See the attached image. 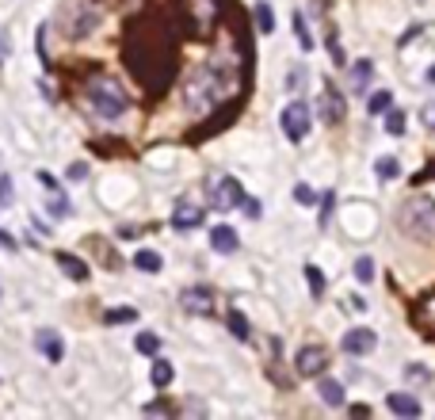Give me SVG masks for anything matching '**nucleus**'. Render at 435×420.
<instances>
[{
    "mask_svg": "<svg viewBox=\"0 0 435 420\" xmlns=\"http://www.w3.org/2000/svg\"><path fill=\"white\" fill-rule=\"evenodd\" d=\"M366 107H371V115H386L389 107H394V92H386V88H382V92H374Z\"/></svg>",
    "mask_w": 435,
    "mask_h": 420,
    "instance_id": "nucleus-22",
    "label": "nucleus"
},
{
    "mask_svg": "<svg viewBox=\"0 0 435 420\" xmlns=\"http://www.w3.org/2000/svg\"><path fill=\"white\" fill-rule=\"evenodd\" d=\"M294 195H298V203H314V191H309L306 184H298V187H294Z\"/></svg>",
    "mask_w": 435,
    "mask_h": 420,
    "instance_id": "nucleus-33",
    "label": "nucleus"
},
{
    "mask_svg": "<svg viewBox=\"0 0 435 420\" xmlns=\"http://www.w3.org/2000/svg\"><path fill=\"white\" fill-rule=\"evenodd\" d=\"M371 76H374L371 58H359L351 65V92H366V88H371Z\"/></svg>",
    "mask_w": 435,
    "mask_h": 420,
    "instance_id": "nucleus-13",
    "label": "nucleus"
},
{
    "mask_svg": "<svg viewBox=\"0 0 435 420\" xmlns=\"http://www.w3.org/2000/svg\"><path fill=\"white\" fill-rule=\"evenodd\" d=\"M317 111L321 119H325L329 126H340L344 123V115H348V104H344V96H340V88L336 84H321V99H317Z\"/></svg>",
    "mask_w": 435,
    "mask_h": 420,
    "instance_id": "nucleus-4",
    "label": "nucleus"
},
{
    "mask_svg": "<svg viewBox=\"0 0 435 420\" xmlns=\"http://www.w3.org/2000/svg\"><path fill=\"white\" fill-rule=\"evenodd\" d=\"M294 31H298V46H302V50H314V35H309V27H306V16H302V12L294 16Z\"/></svg>",
    "mask_w": 435,
    "mask_h": 420,
    "instance_id": "nucleus-25",
    "label": "nucleus"
},
{
    "mask_svg": "<svg viewBox=\"0 0 435 420\" xmlns=\"http://www.w3.org/2000/svg\"><path fill=\"white\" fill-rule=\"evenodd\" d=\"M206 218V206H195V203H180L172 210V229H199Z\"/></svg>",
    "mask_w": 435,
    "mask_h": 420,
    "instance_id": "nucleus-9",
    "label": "nucleus"
},
{
    "mask_svg": "<svg viewBox=\"0 0 435 420\" xmlns=\"http://www.w3.org/2000/svg\"><path fill=\"white\" fill-rule=\"evenodd\" d=\"M8 199H12V180H8V176H0V206H4Z\"/></svg>",
    "mask_w": 435,
    "mask_h": 420,
    "instance_id": "nucleus-32",
    "label": "nucleus"
},
{
    "mask_svg": "<svg viewBox=\"0 0 435 420\" xmlns=\"http://www.w3.org/2000/svg\"><path fill=\"white\" fill-rule=\"evenodd\" d=\"M386 130H389V134H401V130H405V115H401V111H394V107H389V111H386Z\"/></svg>",
    "mask_w": 435,
    "mask_h": 420,
    "instance_id": "nucleus-27",
    "label": "nucleus"
},
{
    "mask_svg": "<svg viewBox=\"0 0 435 420\" xmlns=\"http://www.w3.org/2000/svg\"><path fill=\"white\" fill-rule=\"evenodd\" d=\"M35 348H39L50 363H61V359H65V340L54 333V329H39V333H35Z\"/></svg>",
    "mask_w": 435,
    "mask_h": 420,
    "instance_id": "nucleus-8",
    "label": "nucleus"
},
{
    "mask_svg": "<svg viewBox=\"0 0 435 420\" xmlns=\"http://www.w3.org/2000/svg\"><path fill=\"white\" fill-rule=\"evenodd\" d=\"M0 245H4V249H16V241H12V237H8V234H4V229H0Z\"/></svg>",
    "mask_w": 435,
    "mask_h": 420,
    "instance_id": "nucleus-37",
    "label": "nucleus"
},
{
    "mask_svg": "<svg viewBox=\"0 0 435 420\" xmlns=\"http://www.w3.org/2000/svg\"><path fill=\"white\" fill-rule=\"evenodd\" d=\"M138 351L141 356H161V336L157 333H138Z\"/></svg>",
    "mask_w": 435,
    "mask_h": 420,
    "instance_id": "nucleus-21",
    "label": "nucleus"
},
{
    "mask_svg": "<svg viewBox=\"0 0 435 420\" xmlns=\"http://www.w3.org/2000/svg\"><path fill=\"white\" fill-rule=\"evenodd\" d=\"M386 405H389V413H397V416H420V401L412 394H389L386 397Z\"/></svg>",
    "mask_w": 435,
    "mask_h": 420,
    "instance_id": "nucleus-12",
    "label": "nucleus"
},
{
    "mask_svg": "<svg viewBox=\"0 0 435 420\" xmlns=\"http://www.w3.org/2000/svg\"><path fill=\"white\" fill-rule=\"evenodd\" d=\"M317 394H321V401H325L329 409H340L344 405V386L336 379H321L317 382Z\"/></svg>",
    "mask_w": 435,
    "mask_h": 420,
    "instance_id": "nucleus-15",
    "label": "nucleus"
},
{
    "mask_svg": "<svg viewBox=\"0 0 435 420\" xmlns=\"http://www.w3.org/2000/svg\"><path fill=\"white\" fill-rule=\"evenodd\" d=\"M256 27H260V35H271V31H275V12H271V4H267V0L256 4Z\"/></svg>",
    "mask_w": 435,
    "mask_h": 420,
    "instance_id": "nucleus-19",
    "label": "nucleus"
},
{
    "mask_svg": "<svg viewBox=\"0 0 435 420\" xmlns=\"http://www.w3.org/2000/svg\"><path fill=\"white\" fill-rule=\"evenodd\" d=\"M294 367L302 379H321L329 367V356H325V348H314V344H306L302 351H298V359H294Z\"/></svg>",
    "mask_w": 435,
    "mask_h": 420,
    "instance_id": "nucleus-6",
    "label": "nucleus"
},
{
    "mask_svg": "<svg viewBox=\"0 0 435 420\" xmlns=\"http://www.w3.org/2000/svg\"><path fill=\"white\" fill-rule=\"evenodd\" d=\"M84 176H88V164H73L69 169V180H84Z\"/></svg>",
    "mask_w": 435,
    "mask_h": 420,
    "instance_id": "nucleus-36",
    "label": "nucleus"
},
{
    "mask_svg": "<svg viewBox=\"0 0 435 420\" xmlns=\"http://www.w3.org/2000/svg\"><path fill=\"white\" fill-rule=\"evenodd\" d=\"M226 325H229V333L237 336V340H249V336H252V329H249V317H244L241 309H229V314H226Z\"/></svg>",
    "mask_w": 435,
    "mask_h": 420,
    "instance_id": "nucleus-17",
    "label": "nucleus"
},
{
    "mask_svg": "<svg viewBox=\"0 0 435 420\" xmlns=\"http://www.w3.org/2000/svg\"><path fill=\"white\" fill-rule=\"evenodd\" d=\"M332 199H336L332 191H325V199H321V218H317L321 226H329V214H332Z\"/></svg>",
    "mask_w": 435,
    "mask_h": 420,
    "instance_id": "nucleus-28",
    "label": "nucleus"
},
{
    "mask_svg": "<svg viewBox=\"0 0 435 420\" xmlns=\"http://www.w3.org/2000/svg\"><path fill=\"white\" fill-rule=\"evenodd\" d=\"M39 184H42V187H50V191H58V180H54V176H50L46 169L39 172Z\"/></svg>",
    "mask_w": 435,
    "mask_h": 420,
    "instance_id": "nucleus-34",
    "label": "nucleus"
},
{
    "mask_svg": "<svg viewBox=\"0 0 435 420\" xmlns=\"http://www.w3.org/2000/svg\"><path fill=\"white\" fill-rule=\"evenodd\" d=\"M374 344H378L374 329H351V333L340 340V348L348 351V356H366V351H374Z\"/></svg>",
    "mask_w": 435,
    "mask_h": 420,
    "instance_id": "nucleus-7",
    "label": "nucleus"
},
{
    "mask_svg": "<svg viewBox=\"0 0 435 420\" xmlns=\"http://www.w3.org/2000/svg\"><path fill=\"white\" fill-rule=\"evenodd\" d=\"M355 279H359V283H371V279H374V260H371V256H359V260H355Z\"/></svg>",
    "mask_w": 435,
    "mask_h": 420,
    "instance_id": "nucleus-26",
    "label": "nucleus"
},
{
    "mask_svg": "<svg viewBox=\"0 0 435 420\" xmlns=\"http://www.w3.org/2000/svg\"><path fill=\"white\" fill-rule=\"evenodd\" d=\"M428 84H435V65H431V69H428Z\"/></svg>",
    "mask_w": 435,
    "mask_h": 420,
    "instance_id": "nucleus-38",
    "label": "nucleus"
},
{
    "mask_svg": "<svg viewBox=\"0 0 435 420\" xmlns=\"http://www.w3.org/2000/svg\"><path fill=\"white\" fill-rule=\"evenodd\" d=\"M306 283H309V294H314V298L325 294V275H321L314 264H306Z\"/></svg>",
    "mask_w": 435,
    "mask_h": 420,
    "instance_id": "nucleus-24",
    "label": "nucleus"
},
{
    "mask_svg": "<svg viewBox=\"0 0 435 420\" xmlns=\"http://www.w3.org/2000/svg\"><path fill=\"white\" fill-rule=\"evenodd\" d=\"M50 214H54V218H65V214H69V203H65V195H58V199L50 203Z\"/></svg>",
    "mask_w": 435,
    "mask_h": 420,
    "instance_id": "nucleus-30",
    "label": "nucleus"
},
{
    "mask_svg": "<svg viewBox=\"0 0 435 420\" xmlns=\"http://www.w3.org/2000/svg\"><path fill=\"white\" fill-rule=\"evenodd\" d=\"M374 172H378V180H397V176H401V161L397 157H378Z\"/></svg>",
    "mask_w": 435,
    "mask_h": 420,
    "instance_id": "nucleus-20",
    "label": "nucleus"
},
{
    "mask_svg": "<svg viewBox=\"0 0 435 420\" xmlns=\"http://www.w3.org/2000/svg\"><path fill=\"white\" fill-rule=\"evenodd\" d=\"M397 226L412 241H435V203L424 195H412L397 206Z\"/></svg>",
    "mask_w": 435,
    "mask_h": 420,
    "instance_id": "nucleus-1",
    "label": "nucleus"
},
{
    "mask_svg": "<svg viewBox=\"0 0 435 420\" xmlns=\"http://www.w3.org/2000/svg\"><path fill=\"white\" fill-rule=\"evenodd\" d=\"M0 58H4V54H0Z\"/></svg>",
    "mask_w": 435,
    "mask_h": 420,
    "instance_id": "nucleus-39",
    "label": "nucleus"
},
{
    "mask_svg": "<svg viewBox=\"0 0 435 420\" xmlns=\"http://www.w3.org/2000/svg\"><path fill=\"white\" fill-rule=\"evenodd\" d=\"M88 104L99 119H119L126 111V92L115 81H92L88 84Z\"/></svg>",
    "mask_w": 435,
    "mask_h": 420,
    "instance_id": "nucleus-2",
    "label": "nucleus"
},
{
    "mask_svg": "<svg viewBox=\"0 0 435 420\" xmlns=\"http://www.w3.org/2000/svg\"><path fill=\"white\" fill-rule=\"evenodd\" d=\"M424 126H428V130H435V104H428V107H424Z\"/></svg>",
    "mask_w": 435,
    "mask_h": 420,
    "instance_id": "nucleus-35",
    "label": "nucleus"
},
{
    "mask_svg": "<svg viewBox=\"0 0 435 420\" xmlns=\"http://www.w3.org/2000/svg\"><path fill=\"white\" fill-rule=\"evenodd\" d=\"M241 199H244V187L233 176H221V180L210 184V206L214 210H237Z\"/></svg>",
    "mask_w": 435,
    "mask_h": 420,
    "instance_id": "nucleus-5",
    "label": "nucleus"
},
{
    "mask_svg": "<svg viewBox=\"0 0 435 420\" xmlns=\"http://www.w3.org/2000/svg\"><path fill=\"white\" fill-rule=\"evenodd\" d=\"M134 268L145 271V275H157V271H161V252H153V249H138V252H134Z\"/></svg>",
    "mask_w": 435,
    "mask_h": 420,
    "instance_id": "nucleus-16",
    "label": "nucleus"
},
{
    "mask_svg": "<svg viewBox=\"0 0 435 420\" xmlns=\"http://www.w3.org/2000/svg\"><path fill=\"white\" fill-rule=\"evenodd\" d=\"M302 76H306V69H302V65H294V69L286 73V88H302Z\"/></svg>",
    "mask_w": 435,
    "mask_h": 420,
    "instance_id": "nucleus-29",
    "label": "nucleus"
},
{
    "mask_svg": "<svg viewBox=\"0 0 435 420\" xmlns=\"http://www.w3.org/2000/svg\"><path fill=\"white\" fill-rule=\"evenodd\" d=\"M172 379H176L172 363H169V359H157V356H153V386H157V390H164V386H172Z\"/></svg>",
    "mask_w": 435,
    "mask_h": 420,
    "instance_id": "nucleus-18",
    "label": "nucleus"
},
{
    "mask_svg": "<svg viewBox=\"0 0 435 420\" xmlns=\"http://www.w3.org/2000/svg\"><path fill=\"white\" fill-rule=\"evenodd\" d=\"M241 206H244V214H249V218H260V199H241Z\"/></svg>",
    "mask_w": 435,
    "mask_h": 420,
    "instance_id": "nucleus-31",
    "label": "nucleus"
},
{
    "mask_svg": "<svg viewBox=\"0 0 435 420\" xmlns=\"http://www.w3.org/2000/svg\"><path fill=\"white\" fill-rule=\"evenodd\" d=\"M184 309L203 314V317L214 314V294H210V286H191V291H184Z\"/></svg>",
    "mask_w": 435,
    "mask_h": 420,
    "instance_id": "nucleus-10",
    "label": "nucleus"
},
{
    "mask_svg": "<svg viewBox=\"0 0 435 420\" xmlns=\"http://www.w3.org/2000/svg\"><path fill=\"white\" fill-rule=\"evenodd\" d=\"M279 123H283V134H286L290 141H306L314 115H309V107L302 104V99H294V104L283 107V119H279Z\"/></svg>",
    "mask_w": 435,
    "mask_h": 420,
    "instance_id": "nucleus-3",
    "label": "nucleus"
},
{
    "mask_svg": "<svg viewBox=\"0 0 435 420\" xmlns=\"http://www.w3.org/2000/svg\"><path fill=\"white\" fill-rule=\"evenodd\" d=\"M58 268L69 275V279H76V283H84V279H88V264H84V260H76L73 252H58Z\"/></svg>",
    "mask_w": 435,
    "mask_h": 420,
    "instance_id": "nucleus-14",
    "label": "nucleus"
},
{
    "mask_svg": "<svg viewBox=\"0 0 435 420\" xmlns=\"http://www.w3.org/2000/svg\"><path fill=\"white\" fill-rule=\"evenodd\" d=\"M104 321H107V325H126V321H138V309H126V306H122V309H107V314H104Z\"/></svg>",
    "mask_w": 435,
    "mask_h": 420,
    "instance_id": "nucleus-23",
    "label": "nucleus"
},
{
    "mask_svg": "<svg viewBox=\"0 0 435 420\" xmlns=\"http://www.w3.org/2000/svg\"><path fill=\"white\" fill-rule=\"evenodd\" d=\"M210 249H214L218 256H229V252H237V249H241L237 229H229V226H214V229H210Z\"/></svg>",
    "mask_w": 435,
    "mask_h": 420,
    "instance_id": "nucleus-11",
    "label": "nucleus"
}]
</instances>
